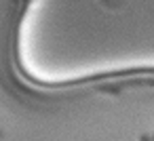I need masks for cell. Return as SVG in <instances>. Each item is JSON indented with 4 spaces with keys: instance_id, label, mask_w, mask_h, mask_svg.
Listing matches in <instances>:
<instances>
[{
    "instance_id": "7a4b0ae2",
    "label": "cell",
    "mask_w": 154,
    "mask_h": 141,
    "mask_svg": "<svg viewBox=\"0 0 154 141\" xmlns=\"http://www.w3.org/2000/svg\"><path fill=\"white\" fill-rule=\"evenodd\" d=\"M139 141H152V137H148V135H141V137H139Z\"/></svg>"
},
{
    "instance_id": "6da1fadb",
    "label": "cell",
    "mask_w": 154,
    "mask_h": 141,
    "mask_svg": "<svg viewBox=\"0 0 154 141\" xmlns=\"http://www.w3.org/2000/svg\"><path fill=\"white\" fill-rule=\"evenodd\" d=\"M101 93H108V95H118V93H120V86H101Z\"/></svg>"
},
{
    "instance_id": "3957f363",
    "label": "cell",
    "mask_w": 154,
    "mask_h": 141,
    "mask_svg": "<svg viewBox=\"0 0 154 141\" xmlns=\"http://www.w3.org/2000/svg\"><path fill=\"white\" fill-rule=\"evenodd\" d=\"M152 141H154V135H152Z\"/></svg>"
}]
</instances>
